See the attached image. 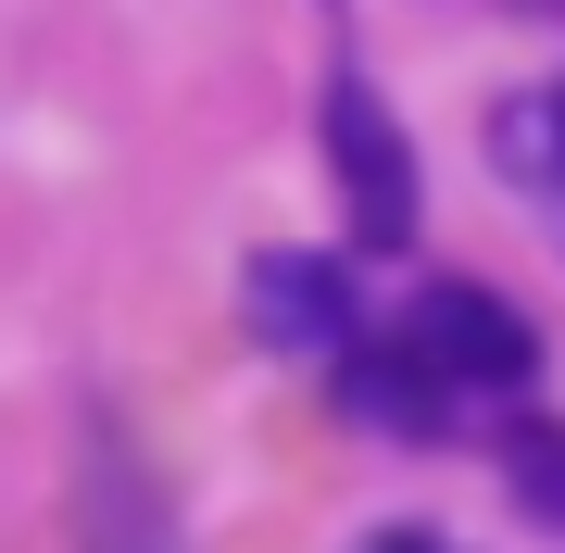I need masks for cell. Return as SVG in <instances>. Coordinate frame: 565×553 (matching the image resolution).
Wrapping results in <instances>:
<instances>
[{
    "instance_id": "obj_1",
    "label": "cell",
    "mask_w": 565,
    "mask_h": 553,
    "mask_svg": "<svg viewBox=\"0 0 565 553\" xmlns=\"http://www.w3.org/2000/svg\"><path fill=\"white\" fill-rule=\"evenodd\" d=\"M327 177L352 202V252H403L415 240V151H403V126H390V102L364 76L327 88Z\"/></svg>"
},
{
    "instance_id": "obj_2",
    "label": "cell",
    "mask_w": 565,
    "mask_h": 553,
    "mask_svg": "<svg viewBox=\"0 0 565 553\" xmlns=\"http://www.w3.org/2000/svg\"><path fill=\"white\" fill-rule=\"evenodd\" d=\"M403 352H415V365L465 403V390H515L527 365H541V328H527L503 289H465V277H452V289H415Z\"/></svg>"
},
{
    "instance_id": "obj_3",
    "label": "cell",
    "mask_w": 565,
    "mask_h": 553,
    "mask_svg": "<svg viewBox=\"0 0 565 553\" xmlns=\"http://www.w3.org/2000/svg\"><path fill=\"white\" fill-rule=\"evenodd\" d=\"M239 302H252V328L277 352H340L352 340V277L327 265V252H252Z\"/></svg>"
},
{
    "instance_id": "obj_4",
    "label": "cell",
    "mask_w": 565,
    "mask_h": 553,
    "mask_svg": "<svg viewBox=\"0 0 565 553\" xmlns=\"http://www.w3.org/2000/svg\"><path fill=\"white\" fill-rule=\"evenodd\" d=\"M352 365H340V390H352V415H377V428H440L452 415V390L415 365L403 340H340Z\"/></svg>"
},
{
    "instance_id": "obj_5",
    "label": "cell",
    "mask_w": 565,
    "mask_h": 553,
    "mask_svg": "<svg viewBox=\"0 0 565 553\" xmlns=\"http://www.w3.org/2000/svg\"><path fill=\"white\" fill-rule=\"evenodd\" d=\"M490 151H503L515 189H565V88H515L490 114Z\"/></svg>"
},
{
    "instance_id": "obj_6",
    "label": "cell",
    "mask_w": 565,
    "mask_h": 553,
    "mask_svg": "<svg viewBox=\"0 0 565 553\" xmlns=\"http://www.w3.org/2000/svg\"><path fill=\"white\" fill-rule=\"evenodd\" d=\"M515 491L541 503V515H565V428H527L515 440Z\"/></svg>"
},
{
    "instance_id": "obj_7",
    "label": "cell",
    "mask_w": 565,
    "mask_h": 553,
    "mask_svg": "<svg viewBox=\"0 0 565 553\" xmlns=\"http://www.w3.org/2000/svg\"><path fill=\"white\" fill-rule=\"evenodd\" d=\"M377 553H440V541H415V529H390V541H377Z\"/></svg>"
}]
</instances>
